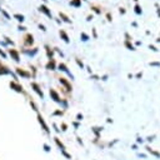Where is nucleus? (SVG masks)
<instances>
[{
	"mask_svg": "<svg viewBox=\"0 0 160 160\" xmlns=\"http://www.w3.org/2000/svg\"><path fill=\"white\" fill-rule=\"evenodd\" d=\"M135 11H136L138 14H140V12H141V10H140V6H138V5H136V6H135Z\"/></svg>",
	"mask_w": 160,
	"mask_h": 160,
	"instance_id": "f257e3e1",
	"label": "nucleus"
},
{
	"mask_svg": "<svg viewBox=\"0 0 160 160\" xmlns=\"http://www.w3.org/2000/svg\"><path fill=\"white\" fill-rule=\"evenodd\" d=\"M126 46H128L129 49H131V50H134V46H132V45H130L129 42H126Z\"/></svg>",
	"mask_w": 160,
	"mask_h": 160,
	"instance_id": "f03ea898",
	"label": "nucleus"
}]
</instances>
